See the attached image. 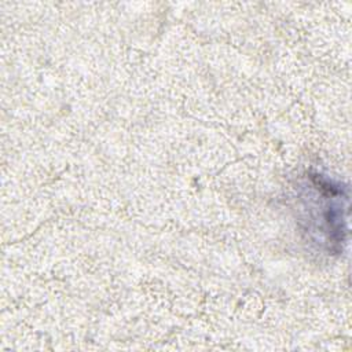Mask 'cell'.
<instances>
[{
	"label": "cell",
	"instance_id": "1",
	"mask_svg": "<svg viewBox=\"0 0 352 352\" xmlns=\"http://www.w3.org/2000/svg\"><path fill=\"white\" fill-rule=\"evenodd\" d=\"M301 198L307 232L329 252L340 253L346 234V188L323 175L311 173L302 184Z\"/></svg>",
	"mask_w": 352,
	"mask_h": 352
}]
</instances>
